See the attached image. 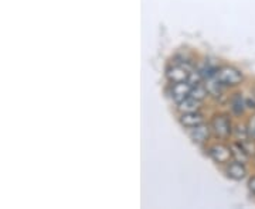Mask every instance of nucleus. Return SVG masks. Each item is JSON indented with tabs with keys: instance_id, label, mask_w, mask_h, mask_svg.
<instances>
[{
	"instance_id": "obj_2",
	"label": "nucleus",
	"mask_w": 255,
	"mask_h": 209,
	"mask_svg": "<svg viewBox=\"0 0 255 209\" xmlns=\"http://www.w3.org/2000/svg\"><path fill=\"white\" fill-rule=\"evenodd\" d=\"M211 132L214 133V136L219 137L221 140H226L233 135V125L231 120L227 115H216L211 120Z\"/></svg>"
},
{
	"instance_id": "obj_15",
	"label": "nucleus",
	"mask_w": 255,
	"mask_h": 209,
	"mask_svg": "<svg viewBox=\"0 0 255 209\" xmlns=\"http://www.w3.org/2000/svg\"><path fill=\"white\" fill-rule=\"evenodd\" d=\"M253 92H254V96H255V86H254V89H253Z\"/></svg>"
},
{
	"instance_id": "obj_8",
	"label": "nucleus",
	"mask_w": 255,
	"mask_h": 209,
	"mask_svg": "<svg viewBox=\"0 0 255 209\" xmlns=\"http://www.w3.org/2000/svg\"><path fill=\"white\" fill-rule=\"evenodd\" d=\"M179 122H180V125H182L183 128L191 129L199 126L201 123H204V118L200 113V110H196V112L182 113L180 118H179Z\"/></svg>"
},
{
	"instance_id": "obj_3",
	"label": "nucleus",
	"mask_w": 255,
	"mask_h": 209,
	"mask_svg": "<svg viewBox=\"0 0 255 209\" xmlns=\"http://www.w3.org/2000/svg\"><path fill=\"white\" fill-rule=\"evenodd\" d=\"M190 68L187 67V64H174L170 65L166 70V78L169 79V82L172 83H177V82H186L189 81L190 76Z\"/></svg>"
},
{
	"instance_id": "obj_13",
	"label": "nucleus",
	"mask_w": 255,
	"mask_h": 209,
	"mask_svg": "<svg viewBox=\"0 0 255 209\" xmlns=\"http://www.w3.org/2000/svg\"><path fill=\"white\" fill-rule=\"evenodd\" d=\"M246 128H247V133H248V137H250V140H253L255 141V112L248 118L246 123Z\"/></svg>"
},
{
	"instance_id": "obj_5",
	"label": "nucleus",
	"mask_w": 255,
	"mask_h": 209,
	"mask_svg": "<svg viewBox=\"0 0 255 209\" xmlns=\"http://www.w3.org/2000/svg\"><path fill=\"white\" fill-rule=\"evenodd\" d=\"M210 132H211V128L207 126V125H204V123H201V125L196 126V128L189 129V136H190L191 141L194 144L204 145L209 141Z\"/></svg>"
},
{
	"instance_id": "obj_1",
	"label": "nucleus",
	"mask_w": 255,
	"mask_h": 209,
	"mask_svg": "<svg viewBox=\"0 0 255 209\" xmlns=\"http://www.w3.org/2000/svg\"><path fill=\"white\" fill-rule=\"evenodd\" d=\"M216 78L217 81L223 85V86H238L241 85L243 81H244V76H243V72L237 70L236 67H230V65H226V67H221L217 70V73H216Z\"/></svg>"
},
{
	"instance_id": "obj_14",
	"label": "nucleus",
	"mask_w": 255,
	"mask_h": 209,
	"mask_svg": "<svg viewBox=\"0 0 255 209\" xmlns=\"http://www.w3.org/2000/svg\"><path fill=\"white\" fill-rule=\"evenodd\" d=\"M247 187H248V191L251 195H254L255 197V175H253L250 180H248V184H247Z\"/></svg>"
},
{
	"instance_id": "obj_11",
	"label": "nucleus",
	"mask_w": 255,
	"mask_h": 209,
	"mask_svg": "<svg viewBox=\"0 0 255 209\" xmlns=\"http://www.w3.org/2000/svg\"><path fill=\"white\" fill-rule=\"evenodd\" d=\"M246 99L240 95V93H236V96L231 99V109L236 115H243L244 110H246Z\"/></svg>"
},
{
	"instance_id": "obj_16",
	"label": "nucleus",
	"mask_w": 255,
	"mask_h": 209,
	"mask_svg": "<svg viewBox=\"0 0 255 209\" xmlns=\"http://www.w3.org/2000/svg\"><path fill=\"white\" fill-rule=\"evenodd\" d=\"M254 160H255V158H254Z\"/></svg>"
},
{
	"instance_id": "obj_9",
	"label": "nucleus",
	"mask_w": 255,
	"mask_h": 209,
	"mask_svg": "<svg viewBox=\"0 0 255 209\" xmlns=\"http://www.w3.org/2000/svg\"><path fill=\"white\" fill-rule=\"evenodd\" d=\"M201 106V100L196 99L193 96H187L184 98L182 102L177 103V110L180 113H187V112H196V110H200Z\"/></svg>"
},
{
	"instance_id": "obj_10",
	"label": "nucleus",
	"mask_w": 255,
	"mask_h": 209,
	"mask_svg": "<svg viewBox=\"0 0 255 209\" xmlns=\"http://www.w3.org/2000/svg\"><path fill=\"white\" fill-rule=\"evenodd\" d=\"M230 147H231V151H233V158L236 161H240L243 164H247L250 161L251 154L247 151V148L241 143H233Z\"/></svg>"
},
{
	"instance_id": "obj_7",
	"label": "nucleus",
	"mask_w": 255,
	"mask_h": 209,
	"mask_svg": "<svg viewBox=\"0 0 255 209\" xmlns=\"http://www.w3.org/2000/svg\"><path fill=\"white\" fill-rule=\"evenodd\" d=\"M226 174L228 178L234 180V181H241L247 177V167L246 164L240 163V161H230L226 164Z\"/></svg>"
},
{
	"instance_id": "obj_12",
	"label": "nucleus",
	"mask_w": 255,
	"mask_h": 209,
	"mask_svg": "<svg viewBox=\"0 0 255 209\" xmlns=\"http://www.w3.org/2000/svg\"><path fill=\"white\" fill-rule=\"evenodd\" d=\"M190 95L193 96V98H196V99L203 100L206 96H207V95H209V91H207L206 85L197 83V85H194V86H193Z\"/></svg>"
},
{
	"instance_id": "obj_6",
	"label": "nucleus",
	"mask_w": 255,
	"mask_h": 209,
	"mask_svg": "<svg viewBox=\"0 0 255 209\" xmlns=\"http://www.w3.org/2000/svg\"><path fill=\"white\" fill-rule=\"evenodd\" d=\"M191 89H193V86H191V83L189 81L172 83V86H170V96H172V99H173L176 103H179V102H182L184 98L190 96Z\"/></svg>"
},
{
	"instance_id": "obj_4",
	"label": "nucleus",
	"mask_w": 255,
	"mask_h": 209,
	"mask_svg": "<svg viewBox=\"0 0 255 209\" xmlns=\"http://www.w3.org/2000/svg\"><path fill=\"white\" fill-rule=\"evenodd\" d=\"M209 155L214 163L226 165L231 161L233 151H231V147H227L224 144H214L213 147H210Z\"/></svg>"
}]
</instances>
